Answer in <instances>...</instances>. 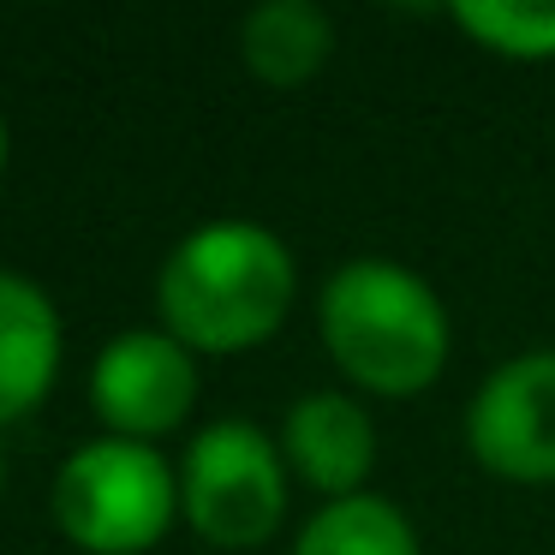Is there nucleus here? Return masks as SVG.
Returning <instances> with one entry per match:
<instances>
[{"label":"nucleus","instance_id":"obj_12","mask_svg":"<svg viewBox=\"0 0 555 555\" xmlns=\"http://www.w3.org/2000/svg\"><path fill=\"white\" fill-rule=\"evenodd\" d=\"M0 162H7V132H0Z\"/></svg>","mask_w":555,"mask_h":555},{"label":"nucleus","instance_id":"obj_3","mask_svg":"<svg viewBox=\"0 0 555 555\" xmlns=\"http://www.w3.org/2000/svg\"><path fill=\"white\" fill-rule=\"evenodd\" d=\"M173 495H180V483L156 448L102 436V442L78 448L54 478V526L96 555H138L162 543L173 519Z\"/></svg>","mask_w":555,"mask_h":555},{"label":"nucleus","instance_id":"obj_9","mask_svg":"<svg viewBox=\"0 0 555 555\" xmlns=\"http://www.w3.org/2000/svg\"><path fill=\"white\" fill-rule=\"evenodd\" d=\"M335 49V30H328V13L311 7V0H269L257 13H245L240 25V54L263 85H305L317 66Z\"/></svg>","mask_w":555,"mask_h":555},{"label":"nucleus","instance_id":"obj_11","mask_svg":"<svg viewBox=\"0 0 555 555\" xmlns=\"http://www.w3.org/2000/svg\"><path fill=\"white\" fill-rule=\"evenodd\" d=\"M454 18L495 54L514 61H550L555 54V0H466Z\"/></svg>","mask_w":555,"mask_h":555},{"label":"nucleus","instance_id":"obj_2","mask_svg":"<svg viewBox=\"0 0 555 555\" xmlns=\"http://www.w3.org/2000/svg\"><path fill=\"white\" fill-rule=\"evenodd\" d=\"M323 340L371 395H418L448 364V311L412 269L364 257L328 275Z\"/></svg>","mask_w":555,"mask_h":555},{"label":"nucleus","instance_id":"obj_7","mask_svg":"<svg viewBox=\"0 0 555 555\" xmlns=\"http://www.w3.org/2000/svg\"><path fill=\"white\" fill-rule=\"evenodd\" d=\"M281 448H287L293 472L317 490H328L335 502L359 495V483L371 478L376 460V430L364 418V406H352L347 395H305L287 406L281 424Z\"/></svg>","mask_w":555,"mask_h":555},{"label":"nucleus","instance_id":"obj_6","mask_svg":"<svg viewBox=\"0 0 555 555\" xmlns=\"http://www.w3.org/2000/svg\"><path fill=\"white\" fill-rule=\"evenodd\" d=\"M472 454L514 483L555 478V352H526L502 364L472 400Z\"/></svg>","mask_w":555,"mask_h":555},{"label":"nucleus","instance_id":"obj_5","mask_svg":"<svg viewBox=\"0 0 555 555\" xmlns=\"http://www.w3.org/2000/svg\"><path fill=\"white\" fill-rule=\"evenodd\" d=\"M90 400H96V418L108 430H120L126 442H150V436L180 430L197 400L192 352L173 335L132 328V335L102 347L96 371H90Z\"/></svg>","mask_w":555,"mask_h":555},{"label":"nucleus","instance_id":"obj_1","mask_svg":"<svg viewBox=\"0 0 555 555\" xmlns=\"http://www.w3.org/2000/svg\"><path fill=\"white\" fill-rule=\"evenodd\" d=\"M156 299L180 347L240 352L281 328L293 305V257L257 221H209L173 245Z\"/></svg>","mask_w":555,"mask_h":555},{"label":"nucleus","instance_id":"obj_10","mask_svg":"<svg viewBox=\"0 0 555 555\" xmlns=\"http://www.w3.org/2000/svg\"><path fill=\"white\" fill-rule=\"evenodd\" d=\"M293 555H418V538H412L406 514L395 502H383V495H347V502H328L305 526Z\"/></svg>","mask_w":555,"mask_h":555},{"label":"nucleus","instance_id":"obj_4","mask_svg":"<svg viewBox=\"0 0 555 555\" xmlns=\"http://www.w3.org/2000/svg\"><path fill=\"white\" fill-rule=\"evenodd\" d=\"M180 502L209 543L251 550V543L275 538L281 514H287V472H281L275 442L245 418H221L197 430V442L185 448Z\"/></svg>","mask_w":555,"mask_h":555},{"label":"nucleus","instance_id":"obj_8","mask_svg":"<svg viewBox=\"0 0 555 555\" xmlns=\"http://www.w3.org/2000/svg\"><path fill=\"white\" fill-rule=\"evenodd\" d=\"M61 371V317L37 281L0 269V424L25 418Z\"/></svg>","mask_w":555,"mask_h":555}]
</instances>
